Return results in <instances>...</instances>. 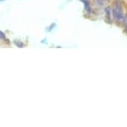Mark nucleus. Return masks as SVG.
<instances>
[{"label": "nucleus", "mask_w": 127, "mask_h": 127, "mask_svg": "<svg viewBox=\"0 0 127 127\" xmlns=\"http://www.w3.org/2000/svg\"><path fill=\"white\" fill-rule=\"evenodd\" d=\"M112 13H113L114 18L116 19V21H121L122 19H124V14H123V11H122V7L119 0H116V1H115L113 8H112Z\"/></svg>", "instance_id": "1"}, {"label": "nucleus", "mask_w": 127, "mask_h": 127, "mask_svg": "<svg viewBox=\"0 0 127 127\" xmlns=\"http://www.w3.org/2000/svg\"><path fill=\"white\" fill-rule=\"evenodd\" d=\"M81 1L82 2L84 6H85L86 11H87V13H91V12H92V8H91V4L89 3V1H88V0H81Z\"/></svg>", "instance_id": "2"}, {"label": "nucleus", "mask_w": 127, "mask_h": 127, "mask_svg": "<svg viewBox=\"0 0 127 127\" xmlns=\"http://www.w3.org/2000/svg\"><path fill=\"white\" fill-rule=\"evenodd\" d=\"M14 43H15L18 47H24V45H23V42H18V41H16V40H15V41H14Z\"/></svg>", "instance_id": "3"}, {"label": "nucleus", "mask_w": 127, "mask_h": 127, "mask_svg": "<svg viewBox=\"0 0 127 127\" xmlns=\"http://www.w3.org/2000/svg\"><path fill=\"white\" fill-rule=\"evenodd\" d=\"M105 13H106V15H107V17L108 18H110V16H111V8H106L105 9Z\"/></svg>", "instance_id": "4"}, {"label": "nucleus", "mask_w": 127, "mask_h": 127, "mask_svg": "<svg viewBox=\"0 0 127 127\" xmlns=\"http://www.w3.org/2000/svg\"><path fill=\"white\" fill-rule=\"evenodd\" d=\"M0 35H1V38H2V39L5 38V34H4V33H3V32H2V31L0 32Z\"/></svg>", "instance_id": "5"}, {"label": "nucleus", "mask_w": 127, "mask_h": 127, "mask_svg": "<svg viewBox=\"0 0 127 127\" xmlns=\"http://www.w3.org/2000/svg\"><path fill=\"white\" fill-rule=\"evenodd\" d=\"M125 24H126V27L127 28V16L126 17V18H125Z\"/></svg>", "instance_id": "6"}]
</instances>
